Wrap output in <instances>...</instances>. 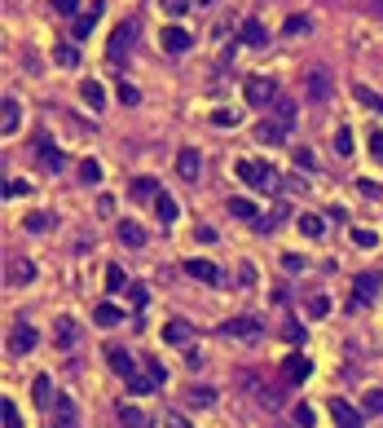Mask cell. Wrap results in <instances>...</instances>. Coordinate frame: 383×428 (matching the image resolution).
Returning a JSON list of instances; mask_svg holds the SVG:
<instances>
[{"label":"cell","mask_w":383,"mask_h":428,"mask_svg":"<svg viewBox=\"0 0 383 428\" xmlns=\"http://www.w3.org/2000/svg\"><path fill=\"white\" fill-rule=\"evenodd\" d=\"M212 124H216V128H225V124H238V111H216V115H212Z\"/></svg>","instance_id":"50"},{"label":"cell","mask_w":383,"mask_h":428,"mask_svg":"<svg viewBox=\"0 0 383 428\" xmlns=\"http://www.w3.org/2000/svg\"><path fill=\"white\" fill-rule=\"evenodd\" d=\"M49 212H35V217H27V230H35V234H40V230H49Z\"/></svg>","instance_id":"46"},{"label":"cell","mask_w":383,"mask_h":428,"mask_svg":"<svg viewBox=\"0 0 383 428\" xmlns=\"http://www.w3.org/2000/svg\"><path fill=\"white\" fill-rule=\"evenodd\" d=\"M119 102H128V106H133V102H141V93H137L133 84H124V80H119Z\"/></svg>","instance_id":"51"},{"label":"cell","mask_w":383,"mask_h":428,"mask_svg":"<svg viewBox=\"0 0 383 428\" xmlns=\"http://www.w3.org/2000/svg\"><path fill=\"white\" fill-rule=\"evenodd\" d=\"M273 115H278L282 128H291V124H295V102H291V98H278V102H273Z\"/></svg>","instance_id":"30"},{"label":"cell","mask_w":383,"mask_h":428,"mask_svg":"<svg viewBox=\"0 0 383 428\" xmlns=\"http://www.w3.org/2000/svg\"><path fill=\"white\" fill-rule=\"evenodd\" d=\"M53 402H57V393H53V384H49V375H35V407H44V411H53Z\"/></svg>","instance_id":"23"},{"label":"cell","mask_w":383,"mask_h":428,"mask_svg":"<svg viewBox=\"0 0 383 428\" xmlns=\"http://www.w3.org/2000/svg\"><path fill=\"white\" fill-rule=\"evenodd\" d=\"M40 159H44V163H49V168H53V172H57V168H66V154H62V150H53V146H49V141H40Z\"/></svg>","instance_id":"35"},{"label":"cell","mask_w":383,"mask_h":428,"mask_svg":"<svg viewBox=\"0 0 383 428\" xmlns=\"http://www.w3.org/2000/svg\"><path fill=\"white\" fill-rule=\"evenodd\" d=\"M370 150H375V159H383V133H370Z\"/></svg>","instance_id":"58"},{"label":"cell","mask_w":383,"mask_h":428,"mask_svg":"<svg viewBox=\"0 0 383 428\" xmlns=\"http://www.w3.org/2000/svg\"><path fill=\"white\" fill-rule=\"evenodd\" d=\"M146 371H150V380H154V384H163V380H167V366H163L159 358H146Z\"/></svg>","instance_id":"43"},{"label":"cell","mask_w":383,"mask_h":428,"mask_svg":"<svg viewBox=\"0 0 383 428\" xmlns=\"http://www.w3.org/2000/svg\"><path fill=\"white\" fill-rule=\"evenodd\" d=\"M0 111H5V115H0V133L14 137L18 124H22V102H18V98H5V106H0Z\"/></svg>","instance_id":"15"},{"label":"cell","mask_w":383,"mask_h":428,"mask_svg":"<svg viewBox=\"0 0 383 428\" xmlns=\"http://www.w3.org/2000/svg\"><path fill=\"white\" fill-rule=\"evenodd\" d=\"M362 411L366 415H383V389H370V393L362 398Z\"/></svg>","instance_id":"36"},{"label":"cell","mask_w":383,"mask_h":428,"mask_svg":"<svg viewBox=\"0 0 383 428\" xmlns=\"http://www.w3.org/2000/svg\"><path fill=\"white\" fill-rule=\"evenodd\" d=\"M308 27H313V22H308V18H300V14H295V18H286V22H282V31H286V35H304Z\"/></svg>","instance_id":"41"},{"label":"cell","mask_w":383,"mask_h":428,"mask_svg":"<svg viewBox=\"0 0 383 428\" xmlns=\"http://www.w3.org/2000/svg\"><path fill=\"white\" fill-rule=\"evenodd\" d=\"M133 195H137V199H159L163 190H159L154 177H137V181H133Z\"/></svg>","instance_id":"29"},{"label":"cell","mask_w":383,"mask_h":428,"mask_svg":"<svg viewBox=\"0 0 383 428\" xmlns=\"http://www.w3.org/2000/svg\"><path fill=\"white\" fill-rule=\"evenodd\" d=\"M238 177H243L251 190H260V195H273V190H278V168H269V163L238 159Z\"/></svg>","instance_id":"1"},{"label":"cell","mask_w":383,"mask_h":428,"mask_svg":"<svg viewBox=\"0 0 383 428\" xmlns=\"http://www.w3.org/2000/svg\"><path fill=\"white\" fill-rule=\"evenodd\" d=\"M106 287H111V292H124L128 287V278H124V269H119V265H106Z\"/></svg>","instance_id":"37"},{"label":"cell","mask_w":383,"mask_h":428,"mask_svg":"<svg viewBox=\"0 0 383 428\" xmlns=\"http://www.w3.org/2000/svg\"><path fill=\"white\" fill-rule=\"evenodd\" d=\"M53 62H57V66H80V49H75V44H57V49H53Z\"/></svg>","instance_id":"31"},{"label":"cell","mask_w":383,"mask_h":428,"mask_svg":"<svg viewBox=\"0 0 383 428\" xmlns=\"http://www.w3.org/2000/svg\"><path fill=\"white\" fill-rule=\"evenodd\" d=\"M238 40L251 44V49H260V44H269V27H265L260 18H247V22H243V31H238Z\"/></svg>","instance_id":"14"},{"label":"cell","mask_w":383,"mask_h":428,"mask_svg":"<svg viewBox=\"0 0 383 428\" xmlns=\"http://www.w3.org/2000/svg\"><path fill=\"white\" fill-rule=\"evenodd\" d=\"M243 98H247V106L265 111V106L278 102V80H273V75H251L247 84H243Z\"/></svg>","instance_id":"2"},{"label":"cell","mask_w":383,"mask_h":428,"mask_svg":"<svg viewBox=\"0 0 383 428\" xmlns=\"http://www.w3.org/2000/svg\"><path fill=\"white\" fill-rule=\"evenodd\" d=\"M167 428H189V424L181 420V415H167Z\"/></svg>","instance_id":"59"},{"label":"cell","mask_w":383,"mask_h":428,"mask_svg":"<svg viewBox=\"0 0 383 428\" xmlns=\"http://www.w3.org/2000/svg\"><path fill=\"white\" fill-rule=\"evenodd\" d=\"M176 172L185 177V181H198V172H203V154L194 146H185L181 154H176Z\"/></svg>","instance_id":"12"},{"label":"cell","mask_w":383,"mask_h":428,"mask_svg":"<svg viewBox=\"0 0 383 428\" xmlns=\"http://www.w3.org/2000/svg\"><path fill=\"white\" fill-rule=\"evenodd\" d=\"M154 212H159V221H163V225H172V221H176V199L163 190V195L154 199Z\"/></svg>","instance_id":"28"},{"label":"cell","mask_w":383,"mask_h":428,"mask_svg":"<svg viewBox=\"0 0 383 428\" xmlns=\"http://www.w3.org/2000/svg\"><path fill=\"white\" fill-rule=\"evenodd\" d=\"M221 336L225 340H260V336H265V327H260L256 323V318H230V323H221Z\"/></svg>","instance_id":"3"},{"label":"cell","mask_w":383,"mask_h":428,"mask_svg":"<svg viewBox=\"0 0 383 428\" xmlns=\"http://www.w3.org/2000/svg\"><path fill=\"white\" fill-rule=\"evenodd\" d=\"M159 40H163V49H167V53H185L189 44H194V35H189L185 27H167Z\"/></svg>","instance_id":"16"},{"label":"cell","mask_w":383,"mask_h":428,"mask_svg":"<svg viewBox=\"0 0 383 428\" xmlns=\"http://www.w3.org/2000/svg\"><path fill=\"white\" fill-rule=\"evenodd\" d=\"M379 274H375V269H370V274H357V283H353V305H366V301H375V296H379Z\"/></svg>","instance_id":"13"},{"label":"cell","mask_w":383,"mask_h":428,"mask_svg":"<svg viewBox=\"0 0 383 428\" xmlns=\"http://www.w3.org/2000/svg\"><path fill=\"white\" fill-rule=\"evenodd\" d=\"M106 362H111V371L115 375H124V380H137V358L128 349H119V344H111L106 349Z\"/></svg>","instance_id":"8"},{"label":"cell","mask_w":383,"mask_h":428,"mask_svg":"<svg viewBox=\"0 0 383 428\" xmlns=\"http://www.w3.org/2000/svg\"><path fill=\"white\" fill-rule=\"evenodd\" d=\"M353 243H357V247H375L379 234H375V230H353Z\"/></svg>","instance_id":"44"},{"label":"cell","mask_w":383,"mask_h":428,"mask_svg":"<svg viewBox=\"0 0 383 428\" xmlns=\"http://www.w3.org/2000/svg\"><path fill=\"white\" fill-rule=\"evenodd\" d=\"M35 340H40V336H35V327H31V323H18L14 331H9V353H14V358H22V353L35 349Z\"/></svg>","instance_id":"9"},{"label":"cell","mask_w":383,"mask_h":428,"mask_svg":"<svg viewBox=\"0 0 383 428\" xmlns=\"http://www.w3.org/2000/svg\"><path fill=\"white\" fill-rule=\"evenodd\" d=\"M97 18H102V5H93L88 14H80L75 22H71V35H75V40H84V35H88L93 27H97Z\"/></svg>","instance_id":"21"},{"label":"cell","mask_w":383,"mask_h":428,"mask_svg":"<svg viewBox=\"0 0 383 428\" xmlns=\"http://www.w3.org/2000/svg\"><path fill=\"white\" fill-rule=\"evenodd\" d=\"M49 5H53V14L71 18V14H75V9H80V0H49Z\"/></svg>","instance_id":"45"},{"label":"cell","mask_w":383,"mask_h":428,"mask_svg":"<svg viewBox=\"0 0 383 428\" xmlns=\"http://www.w3.org/2000/svg\"><path fill=\"white\" fill-rule=\"evenodd\" d=\"M357 146H353V128H339L335 133V154H353Z\"/></svg>","instance_id":"38"},{"label":"cell","mask_w":383,"mask_h":428,"mask_svg":"<svg viewBox=\"0 0 383 428\" xmlns=\"http://www.w3.org/2000/svg\"><path fill=\"white\" fill-rule=\"evenodd\" d=\"M115 415H119V424H124V428H154V420L141 407H133V402H119Z\"/></svg>","instance_id":"11"},{"label":"cell","mask_w":383,"mask_h":428,"mask_svg":"<svg viewBox=\"0 0 383 428\" xmlns=\"http://www.w3.org/2000/svg\"><path fill=\"white\" fill-rule=\"evenodd\" d=\"M282 269H291V274H295V269H304V256H282Z\"/></svg>","instance_id":"56"},{"label":"cell","mask_w":383,"mask_h":428,"mask_svg":"<svg viewBox=\"0 0 383 428\" xmlns=\"http://www.w3.org/2000/svg\"><path fill=\"white\" fill-rule=\"evenodd\" d=\"M353 98L362 102V106H370L375 115H383V93H375L370 84H353Z\"/></svg>","instance_id":"22"},{"label":"cell","mask_w":383,"mask_h":428,"mask_svg":"<svg viewBox=\"0 0 383 428\" xmlns=\"http://www.w3.org/2000/svg\"><path fill=\"white\" fill-rule=\"evenodd\" d=\"M53 428H80V407L71 393H57L53 402Z\"/></svg>","instance_id":"5"},{"label":"cell","mask_w":383,"mask_h":428,"mask_svg":"<svg viewBox=\"0 0 383 428\" xmlns=\"http://www.w3.org/2000/svg\"><path fill=\"white\" fill-rule=\"evenodd\" d=\"M203 362H207V358H203V353L198 349H185V366H189V371H198V366Z\"/></svg>","instance_id":"53"},{"label":"cell","mask_w":383,"mask_h":428,"mask_svg":"<svg viewBox=\"0 0 383 428\" xmlns=\"http://www.w3.org/2000/svg\"><path fill=\"white\" fill-rule=\"evenodd\" d=\"M295 168H313V154H308V150H300V146H295Z\"/></svg>","instance_id":"55"},{"label":"cell","mask_w":383,"mask_h":428,"mask_svg":"<svg viewBox=\"0 0 383 428\" xmlns=\"http://www.w3.org/2000/svg\"><path fill=\"white\" fill-rule=\"evenodd\" d=\"M53 340L62 344V349H71V344L80 340V323H75V318H57V323H53Z\"/></svg>","instance_id":"18"},{"label":"cell","mask_w":383,"mask_h":428,"mask_svg":"<svg viewBox=\"0 0 383 428\" xmlns=\"http://www.w3.org/2000/svg\"><path fill=\"white\" fill-rule=\"evenodd\" d=\"M198 5H212V0H198Z\"/></svg>","instance_id":"60"},{"label":"cell","mask_w":383,"mask_h":428,"mask_svg":"<svg viewBox=\"0 0 383 428\" xmlns=\"http://www.w3.org/2000/svg\"><path fill=\"white\" fill-rule=\"evenodd\" d=\"M230 212H234V217L256 221V204H251V199H230Z\"/></svg>","instance_id":"39"},{"label":"cell","mask_w":383,"mask_h":428,"mask_svg":"<svg viewBox=\"0 0 383 428\" xmlns=\"http://www.w3.org/2000/svg\"><path fill=\"white\" fill-rule=\"evenodd\" d=\"M80 177H84L88 186H93V181H102V163H97V159H84V163H80Z\"/></svg>","instance_id":"40"},{"label":"cell","mask_w":383,"mask_h":428,"mask_svg":"<svg viewBox=\"0 0 383 428\" xmlns=\"http://www.w3.org/2000/svg\"><path fill=\"white\" fill-rule=\"evenodd\" d=\"M189 402H194V407H212V402H216V389H189Z\"/></svg>","instance_id":"42"},{"label":"cell","mask_w":383,"mask_h":428,"mask_svg":"<svg viewBox=\"0 0 383 428\" xmlns=\"http://www.w3.org/2000/svg\"><path fill=\"white\" fill-rule=\"evenodd\" d=\"M321 217H313V212H300V234H308V239H321Z\"/></svg>","instance_id":"32"},{"label":"cell","mask_w":383,"mask_h":428,"mask_svg":"<svg viewBox=\"0 0 383 428\" xmlns=\"http://www.w3.org/2000/svg\"><path fill=\"white\" fill-rule=\"evenodd\" d=\"M128 389H133V393H154V389H159V384H154L150 375H146V380L137 375V380H128Z\"/></svg>","instance_id":"47"},{"label":"cell","mask_w":383,"mask_h":428,"mask_svg":"<svg viewBox=\"0 0 383 428\" xmlns=\"http://www.w3.org/2000/svg\"><path fill=\"white\" fill-rule=\"evenodd\" d=\"M326 309H330V301H326V296H317V301H308V314H313V318H321Z\"/></svg>","instance_id":"52"},{"label":"cell","mask_w":383,"mask_h":428,"mask_svg":"<svg viewBox=\"0 0 383 428\" xmlns=\"http://www.w3.org/2000/svg\"><path fill=\"white\" fill-rule=\"evenodd\" d=\"M93 318H97V327H115V323H124V309L119 305H97Z\"/></svg>","instance_id":"26"},{"label":"cell","mask_w":383,"mask_h":428,"mask_svg":"<svg viewBox=\"0 0 383 428\" xmlns=\"http://www.w3.org/2000/svg\"><path fill=\"white\" fill-rule=\"evenodd\" d=\"M163 340H167V344H189V327H185V323H167V327H163Z\"/></svg>","instance_id":"34"},{"label":"cell","mask_w":383,"mask_h":428,"mask_svg":"<svg viewBox=\"0 0 383 428\" xmlns=\"http://www.w3.org/2000/svg\"><path fill=\"white\" fill-rule=\"evenodd\" d=\"M375 5H379V9H383V0H375Z\"/></svg>","instance_id":"61"},{"label":"cell","mask_w":383,"mask_h":428,"mask_svg":"<svg viewBox=\"0 0 383 428\" xmlns=\"http://www.w3.org/2000/svg\"><path fill=\"white\" fill-rule=\"evenodd\" d=\"M256 398H260V402H265V407H278V402H282V398H278V389H260V393H256Z\"/></svg>","instance_id":"54"},{"label":"cell","mask_w":383,"mask_h":428,"mask_svg":"<svg viewBox=\"0 0 383 428\" xmlns=\"http://www.w3.org/2000/svg\"><path fill=\"white\" fill-rule=\"evenodd\" d=\"M185 274H189V278H198V283H207V287H216V283L225 278V274H221V269H216V265H212V260H194V256H189V260H185Z\"/></svg>","instance_id":"10"},{"label":"cell","mask_w":383,"mask_h":428,"mask_svg":"<svg viewBox=\"0 0 383 428\" xmlns=\"http://www.w3.org/2000/svg\"><path fill=\"white\" fill-rule=\"evenodd\" d=\"M330 93H335V84H330L326 71H308L304 75V98L308 102H330Z\"/></svg>","instance_id":"6"},{"label":"cell","mask_w":383,"mask_h":428,"mask_svg":"<svg viewBox=\"0 0 383 428\" xmlns=\"http://www.w3.org/2000/svg\"><path fill=\"white\" fill-rule=\"evenodd\" d=\"M5 278H9V283H31V278H35V265H31V260H9Z\"/></svg>","instance_id":"25"},{"label":"cell","mask_w":383,"mask_h":428,"mask_svg":"<svg viewBox=\"0 0 383 428\" xmlns=\"http://www.w3.org/2000/svg\"><path fill=\"white\" fill-rule=\"evenodd\" d=\"M18 195H31L27 181H5V199H18Z\"/></svg>","instance_id":"48"},{"label":"cell","mask_w":383,"mask_h":428,"mask_svg":"<svg viewBox=\"0 0 383 428\" xmlns=\"http://www.w3.org/2000/svg\"><path fill=\"white\" fill-rule=\"evenodd\" d=\"M80 98L88 102L93 111H102V102H106V89L97 84V80H84V84H80Z\"/></svg>","instance_id":"24"},{"label":"cell","mask_w":383,"mask_h":428,"mask_svg":"<svg viewBox=\"0 0 383 428\" xmlns=\"http://www.w3.org/2000/svg\"><path fill=\"white\" fill-rule=\"evenodd\" d=\"M308 371H313V362H308L304 353H291V358L282 362V375L286 380H308Z\"/></svg>","instance_id":"19"},{"label":"cell","mask_w":383,"mask_h":428,"mask_svg":"<svg viewBox=\"0 0 383 428\" xmlns=\"http://www.w3.org/2000/svg\"><path fill=\"white\" fill-rule=\"evenodd\" d=\"M119 243H128V247H146V225H137V221H119Z\"/></svg>","instance_id":"20"},{"label":"cell","mask_w":383,"mask_h":428,"mask_svg":"<svg viewBox=\"0 0 383 428\" xmlns=\"http://www.w3.org/2000/svg\"><path fill=\"white\" fill-rule=\"evenodd\" d=\"M282 137H286V128L278 120H260L256 124V141H260V146H282Z\"/></svg>","instance_id":"17"},{"label":"cell","mask_w":383,"mask_h":428,"mask_svg":"<svg viewBox=\"0 0 383 428\" xmlns=\"http://www.w3.org/2000/svg\"><path fill=\"white\" fill-rule=\"evenodd\" d=\"M133 35H137V22H119L111 44H106V53H111V62H119V57H128V49H133Z\"/></svg>","instance_id":"4"},{"label":"cell","mask_w":383,"mask_h":428,"mask_svg":"<svg viewBox=\"0 0 383 428\" xmlns=\"http://www.w3.org/2000/svg\"><path fill=\"white\" fill-rule=\"evenodd\" d=\"M357 190H362L366 199H379V186H375V181H357Z\"/></svg>","instance_id":"57"},{"label":"cell","mask_w":383,"mask_h":428,"mask_svg":"<svg viewBox=\"0 0 383 428\" xmlns=\"http://www.w3.org/2000/svg\"><path fill=\"white\" fill-rule=\"evenodd\" d=\"M291 415H295V424H300V428H308V424H313V407H304V402H300V407H295Z\"/></svg>","instance_id":"49"},{"label":"cell","mask_w":383,"mask_h":428,"mask_svg":"<svg viewBox=\"0 0 383 428\" xmlns=\"http://www.w3.org/2000/svg\"><path fill=\"white\" fill-rule=\"evenodd\" d=\"M159 9H163L167 18H185L189 9H194V0H159Z\"/></svg>","instance_id":"33"},{"label":"cell","mask_w":383,"mask_h":428,"mask_svg":"<svg viewBox=\"0 0 383 428\" xmlns=\"http://www.w3.org/2000/svg\"><path fill=\"white\" fill-rule=\"evenodd\" d=\"M0 428H22V415L14 407V398H0Z\"/></svg>","instance_id":"27"},{"label":"cell","mask_w":383,"mask_h":428,"mask_svg":"<svg viewBox=\"0 0 383 428\" xmlns=\"http://www.w3.org/2000/svg\"><path fill=\"white\" fill-rule=\"evenodd\" d=\"M330 415H335V424H339V428H366V411H357L353 402H344V398L330 402Z\"/></svg>","instance_id":"7"}]
</instances>
